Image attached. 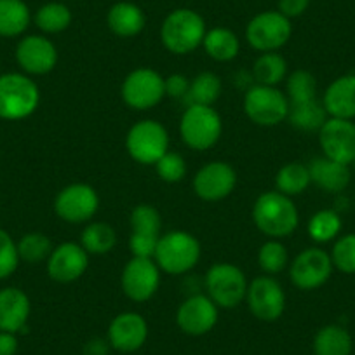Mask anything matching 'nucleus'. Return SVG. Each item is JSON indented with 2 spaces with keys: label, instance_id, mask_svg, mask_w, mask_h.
Segmentation results:
<instances>
[{
  "label": "nucleus",
  "instance_id": "1",
  "mask_svg": "<svg viewBox=\"0 0 355 355\" xmlns=\"http://www.w3.org/2000/svg\"><path fill=\"white\" fill-rule=\"evenodd\" d=\"M252 221L265 237L281 241L295 234L300 225V213L291 197L272 190L254 200Z\"/></svg>",
  "mask_w": 355,
  "mask_h": 355
},
{
  "label": "nucleus",
  "instance_id": "2",
  "mask_svg": "<svg viewBox=\"0 0 355 355\" xmlns=\"http://www.w3.org/2000/svg\"><path fill=\"white\" fill-rule=\"evenodd\" d=\"M206 21L197 11L180 8L171 11L160 25V42L174 56H187L202 46Z\"/></svg>",
  "mask_w": 355,
  "mask_h": 355
},
{
  "label": "nucleus",
  "instance_id": "3",
  "mask_svg": "<svg viewBox=\"0 0 355 355\" xmlns=\"http://www.w3.org/2000/svg\"><path fill=\"white\" fill-rule=\"evenodd\" d=\"M202 245L199 239L187 230H171L160 235L153 259L160 272L167 275H185L200 261Z\"/></svg>",
  "mask_w": 355,
  "mask_h": 355
},
{
  "label": "nucleus",
  "instance_id": "4",
  "mask_svg": "<svg viewBox=\"0 0 355 355\" xmlns=\"http://www.w3.org/2000/svg\"><path fill=\"white\" fill-rule=\"evenodd\" d=\"M40 105V89L30 75L9 71L0 75V119L9 122L32 117Z\"/></svg>",
  "mask_w": 355,
  "mask_h": 355
},
{
  "label": "nucleus",
  "instance_id": "5",
  "mask_svg": "<svg viewBox=\"0 0 355 355\" xmlns=\"http://www.w3.org/2000/svg\"><path fill=\"white\" fill-rule=\"evenodd\" d=\"M242 108L252 124L259 128H275L288 121L289 100L279 87L254 84L245 91Z\"/></svg>",
  "mask_w": 355,
  "mask_h": 355
},
{
  "label": "nucleus",
  "instance_id": "6",
  "mask_svg": "<svg viewBox=\"0 0 355 355\" xmlns=\"http://www.w3.org/2000/svg\"><path fill=\"white\" fill-rule=\"evenodd\" d=\"M223 121L213 107L189 105L180 119V136L189 148L206 152L213 148L221 138Z\"/></svg>",
  "mask_w": 355,
  "mask_h": 355
},
{
  "label": "nucleus",
  "instance_id": "7",
  "mask_svg": "<svg viewBox=\"0 0 355 355\" xmlns=\"http://www.w3.org/2000/svg\"><path fill=\"white\" fill-rule=\"evenodd\" d=\"M248 288V277L234 263H214L206 274V295L216 303L218 309H237L245 302Z\"/></svg>",
  "mask_w": 355,
  "mask_h": 355
},
{
  "label": "nucleus",
  "instance_id": "8",
  "mask_svg": "<svg viewBox=\"0 0 355 355\" xmlns=\"http://www.w3.org/2000/svg\"><path fill=\"white\" fill-rule=\"evenodd\" d=\"M125 150L135 162L155 166L169 152V132L159 121L143 119L125 135Z\"/></svg>",
  "mask_w": 355,
  "mask_h": 355
},
{
  "label": "nucleus",
  "instance_id": "9",
  "mask_svg": "<svg viewBox=\"0 0 355 355\" xmlns=\"http://www.w3.org/2000/svg\"><path fill=\"white\" fill-rule=\"evenodd\" d=\"M293 35L291 19L279 11H263L249 19L245 40L258 53H277Z\"/></svg>",
  "mask_w": 355,
  "mask_h": 355
},
{
  "label": "nucleus",
  "instance_id": "10",
  "mask_svg": "<svg viewBox=\"0 0 355 355\" xmlns=\"http://www.w3.org/2000/svg\"><path fill=\"white\" fill-rule=\"evenodd\" d=\"M121 98L131 110H152L166 98L164 77L153 68H136L122 80Z\"/></svg>",
  "mask_w": 355,
  "mask_h": 355
},
{
  "label": "nucleus",
  "instance_id": "11",
  "mask_svg": "<svg viewBox=\"0 0 355 355\" xmlns=\"http://www.w3.org/2000/svg\"><path fill=\"white\" fill-rule=\"evenodd\" d=\"M54 213L70 225H87L100 211V196L87 183H70L58 192Z\"/></svg>",
  "mask_w": 355,
  "mask_h": 355
},
{
  "label": "nucleus",
  "instance_id": "12",
  "mask_svg": "<svg viewBox=\"0 0 355 355\" xmlns=\"http://www.w3.org/2000/svg\"><path fill=\"white\" fill-rule=\"evenodd\" d=\"M160 268L153 258L131 256L121 272V288L125 298L135 303H146L160 288Z\"/></svg>",
  "mask_w": 355,
  "mask_h": 355
},
{
  "label": "nucleus",
  "instance_id": "13",
  "mask_svg": "<svg viewBox=\"0 0 355 355\" xmlns=\"http://www.w3.org/2000/svg\"><path fill=\"white\" fill-rule=\"evenodd\" d=\"M331 254L320 248L303 249L289 265V279L300 291H315L333 275Z\"/></svg>",
  "mask_w": 355,
  "mask_h": 355
},
{
  "label": "nucleus",
  "instance_id": "14",
  "mask_svg": "<svg viewBox=\"0 0 355 355\" xmlns=\"http://www.w3.org/2000/svg\"><path fill=\"white\" fill-rule=\"evenodd\" d=\"M249 312L261 322H275L286 310V291L272 275H259L249 282L245 295Z\"/></svg>",
  "mask_w": 355,
  "mask_h": 355
},
{
  "label": "nucleus",
  "instance_id": "15",
  "mask_svg": "<svg viewBox=\"0 0 355 355\" xmlns=\"http://www.w3.org/2000/svg\"><path fill=\"white\" fill-rule=\"evenodd\" d=\"M131 235H129V251L136 258H153L157 242L162 235V216L159 209L150 204H138L132 207Z\"/></svg>",
  "mask_w": 355,
  "mask_h": 355
},
{
  "label": "nucleus",
  "instance_id": "16",
  "mask_svg": "<svg viewBox=\"0 0 355 355\" xmlns=\"http://www.w3.org/2000/svg\"><path fill=\"white\" fill-rule=\"evenodd\" d=\"M192 187L204 202H220L237 187V171L225 160H211L193 174Z\"/></svg>",
  "mask_w": 355,
  "mask_h": 355
},
{
  "label": "nucleus",
  "instance_id": "17",
  "mask_svg": "<svg viewBox=\"0 0 355 355\" xmlns=\"http://www.w3.org/2000/svg\"><path fill=\"white\" fill-rule=\"evenodd\" d=\"M15 58L23 73L30 77L47 75L56 68L58 49L46 35H23L16 46Z\"/></svg>",
  "mask_w": 355,
  "mask_h": 355
},
{
  "label": "nucleus",
  "instance_id": "18",
  "mask_svg": "<svg viewBox=\"0 0 355 355\" xmlns=\"http://www.w3.org/2000/svg\"><path fill=\"white\" fill-rule=\"evenodd\" d=\"M220 320V309L207 295L183 300L176 310V326L187 336L199 338L211 333Z\"/></svg>",
  "mask_w": 355,
  "mask_h": 355
},
{
  "label": "nucleus",
  "instance_id": "19",
  "mask_svg": "<svg viewBox=\"0 0 355 355\" xmlns=\"http://www.w3.org/2000/svg\"><path fill=\"white\" fill-rule=\"evenodd\" d=\"M89 268V252L80 242H61L54 245L46 261V270L51 281L58 284H71L78 281Z\"/></svg>",
  "mask_w": 355,
  "mask_h": 355
},
{
  "label": "nucleus",
  "instance_id": "20",
  "mask_svg": "<svg viewBox=\"0 0 355 355\" xmlns=\"http://www.w3.org/2000/svg\"><path fill=\"white\" fill-rule=\"evenodd\" d=\"M148 334V322L141 313L121 312L108 324L107 340L112 350L121 354H135L145 347Z\"/></svg>",
  "mask_w": 355,
  "mask_h": 355
},
{
  "label": "nucleus",
  "instance_id": "21",
  "mask_svg": "<svg viewBox=\"0 0 355 355\" xmlns=\"http://www.w3.org/2000/svg\"><path fill=\"white\" fill-rule=\"evenodd\" d=\"M319 145L322 155L350 166L355 159V122L329 117L320 128Z\"/></svg>",
  "mask_w": 355,
  "mask_h": 355
},
{
  "label": "nucleus",
  "instance_id": "22",
  "mask_svg": "<svg viewBox=\"0 0 355 355\" xmlns=\"http://www.w3.org/2000/svg\"><path fill=\"white\" fill-rule=\"evenodd\" d=\"M32 302L23 289L8 286L0 289V331L19 334L28 326Z\"/></svg>",
  "mask_w": 355,
  "mask_h": 355
},
{
  "label": "nucleus",
  "instance_id": "23",
  "mask_svg": "<svg viewBox=\"0 0 355 355\" xmlns=\"http://www.w3.org/2000/svg\"><path fill=\"white\" fill-rule=\"evenodd\" d=\"M322 105L327 115L333 119H355V73L334 78L324 91Z\"/></svg>",
  "mask_w": 355,
  "mask_h": 355
},
{
  "label": "nucleus",
  "instance_id": "24",
  "mask_svg": "<svg viewBox=\"0 0 355 355\" xmlns=\"http://www.w3.org/2000/svg\"><path fill=\"white\" fill-rule=\"evenodd\" d=\"M310 180L326 193H341L350 185V166L331 160L327 157H317L310 162Z\"/></svg>",
  "mask_w": 355,
  "mask_h": 355
},
{
  "label": "nucleus",
  "instance_id": "25",
  "mask_svg": "<svg viewBox=\"0 0 355 355\" xmlns=\"http://www.w3.org/2000/svg\"><path fill=\"white\" fill-rule=\"evenodd\" d=\"M146 16L139 6L132 2H117L107 12V26L121 39H132L145 30Z\"/></svg>",
  "mask_w": 355,
  "mask_h": 355
},
{
  "label": "nucleus",
  "instance_id": "26",
  "mask_svg": "<svg viewBox=\"0 0 355 355\" xmlns=\"http://www.w3.org/2000/svg\"><path fill=\"white\" fill-rule=\"evenodd\" d=\"M32 11L25 0H0V37H23L32 25Z\"/></svg>",
  "mask_w": 355,
  "mask_h": 355
},
{
  "label": "nucleus",
  "instance_id": "27",
  "mask_svg": "<svg viewBox=\"0 0 355 355\" xmlns=\"http://www.w3.org/2000/svg\"><path fill=\"white\" fill-rule=\"evenodd\" d=\"M202 47L211 60L218 63H228V61H234L241 53V40L234 30L227 26H214L206 32Z\"/></svg>",
  "mask_w": 355,
  "mask_h": 355
},
{
  "label": "nucleus",
  "instance_id": "28",
  "mask_svg": "<svg viewBox=\"0 0 355 355\" xmlns=\"http://www.w3.org/2000/svg\"><path fill=\"white\" fill-rule=\"evenodd\" d=\"M313 355H352V334L340 324H327L315 333L312 341Z\"/></svg>",
  "mask_w": 355,
  "mask_h": 355
},
{
  "label": "nucleus",
  "instance_id": "29",
  "mask_svg": "<svg viewBox=\"0 0 355 355\" xmlns=\"http://www.w3.org/2000/svg\"><path fill=\"white\" fill-rule=\"evenodd\" d=\"M71 19H73V16H71L70 8L67 4L46 2L37 9L32 21L42 32V35H58V33H63L64 30L70 28Z\"/></svg>",
  "mask_w": 355,
  "mask_h": 355
},
{
  "label": "nucleus",
  "instance_id": "30",
  "mask_svg": "<svg viewBox=\"0 0 355 355\" xmlns=\"http://www.w3.org/2000/svg\"><path fill=\"white\" fill-rule=\"evenodd\" d=\"M80 245L89 256H103L117 245V232L105 221H89L80 234Z\"/></svg>",
  "mask_w": 355,
  "mask_h": 355
},
{
  "label": "nucleus",
  "instance_id": "31",
  "mask_svg": "<svg viewBox=\"0 0 355 355\" xmlns=\"http://www.w3.org/2000/svg\"><path fill=\"white\" fill-rule=\"evenodd\" d=\"M327 119H329V115H327L326 108H324L320 100L289 105L288 121L298 131L319 132L320 128L326 124Z\"/></svg>",
  "mask_w": 355,
  "mask_h": 355
},
{
  "label": "nucleus",
  "instance_id": "32",
  "mask_svg": "<svg viewBox=\"0 0 355 355\" xmlns=\"http://www.w3.org/2000/svg\"><path fill=\"white\" fill-rule=\"evenodd\" d=\"M252 77L256 84L277 87L288 77V61L279 53H259L252 64Z\"/></svg>",
  "mask_w": 355,
  "mask_h": 355
},
{
  "label": "nucleus",
  "instance_id": "33",
  "mask_svg": "<svg viewBox=\"0 0 355 355\" xmlns=\"http://www.w3.org/2000/svg\"><path fill=\"white\" fill-rule=\"evenodd\" d=\"M310 183H312V180H310L309 166L302 162L284 164L275 174V189H277V192L284 193L291 199L296 196H302L309 189Z\"/></svg>",
  "mask_w": 355,
  "mask_h": 355
},
{
  "label": "nucleus",
  "instance_id": "34",
  "mask_svg": "<svg viewBox=\"0 0 355 355\" xmlns=\"http://www.w3.org/2000/svg\"><path fill=\"white\" fill-rule=\"evenodd\" d=\"M341 216L334 209H320L309 220L306 232L315 244H327L336 241L341 234Z\"/></svg>",
  "mask_w": 355,
  "mask_h": 355
},
{
  "label": "nucleus",
  "instance_id": "35",
  "mask_svg": "<svg viewBox=\"0 0 355 355\" xmlns=\"http://www.w3.org/2000/svg\"><path fill=\"white\" fill-rule=\"evenodd\" d=\"M221 78L214 71H200L190 80V105H206L213 107L221 96Z\"/></svg>",
  "mask_w": 355,
  "mask_h": 355
},
{
  "label": "nucleus",
  "instance_id": "36",
  "mask_svg": "<svg viewBox=\"0 0 355 355\" xmlns=\"http://www.w3.org/2000/svg\"><path fill=\"white\" fill-rule=\"evenodd\" d=\"M286 96L289 105L305 103V101L317 100V78L309 70H295L286 77Z\"/></svg>",
  "mask_w": 355,
  "mask_h": 355
},
{
  "label": "nucleus",
  "instance_id": "37",
  "mask_svg": "<svg viewBox=\"0 0 355 355\" xmlns=\"http://www.w3.org/2000/svg\"><path fill=\"white\" fill-rule=\"evenodd\" d=\"M53 249V241L42 232H28L18 241L19 259L28 263V265L46 263Z\"/></svg>",
  "mask_w": 355,
  "mask_h": 355
},
{
  "label": "nucleus",
  "instance_id": "38",
  "mask_svg": "<svg viewBox=\"0 0 355 355\" xmlns=\"http://www.w3.org/2000/svg\"><path fill=\"white\" fill-rule=\"evenodd\" d=\"M258 266L266 275H277L284 272L289 266V252L288 248L277 239H268L265 244L258 249Z\"/></svg>",
  "mask_w": 355,
  "mask_h": 355
},
{
  "label": "nucleus",
  "instance_id": "39",
  "mask_svg": "<svg viewBox=\"0 0 355 355\" xmlns=\"http://www.w3.org/2000/svg\"><path fill=\"white\" fill-rule=\"evenodd\" d=\"M331 261L338 272L345 275L355 274V234H345L334 241Z\"/></svg>",
  "mask_w": 355,
  "mask_h": 355
},
{
  "label": "nucleus",
  "instance_id": "40",
  "mask_svg": "<svg viewBox=\"0 0 355 355\" xmlns=\"http://www.w3.org/2000/svg\"><path fill=\"white\" fill-rule=\"evenodd\" d=\"M19 259L18 242L8 230L0 228V281H8L18 270Z\"/></svg>",
  "mask_w": 355,
  "mask_h": 355
},
{
  "label": "nucleus",
  "instance_id": "41",
  "mask_svg": "<svg viewBox=\"0 0 355 355\" xmlns=\"http://www.w3.org/2000/svg\"><path fill=\"white\" fill-rule=\"evenodd\" d=\"M153 167H155L157 176L164 183H171V185L183 182L187 178V173H189L187 160L183 159V155L176 152H167Z\"/></svg>",
  "mask_w": 355,
  "mask_h": 355
},
{
  "label": "nucleus",
  "instance_id": "42",
  "mask_svg": "<svg viewBox=\"0 0 355 355\" xmlns=\"http://www.w3.org/2000/svg\"><path fill=\"white\" fill-rule=\"evenodd\" d=\"M164 87H166V98L183 100L189 98L190 78L183 73H171L164 78Z\"/></svg>",
  "mask_w": 355,
  "mask_h": 355
},
{
  "label": "nucleus",
  "instance_id": "43",
  "mask_svg": "<svg viewBox=\"0 0 355 355\" xmlns=\"http://www.w3.org/2000/svg\"><path fill=\"white\" fill-rule=\"evenodd\" d=\"M309 8H310V0H279L277 11L281 12V15H284L286 18L293 19L305 15Z\"/></svg>",
  "mask_w": 355,
  "mask_h": 355
},
{
  "label": "nucleus",
  "instance_id": "44",
  "mask_svg": "<svg viewBox=\"0 0 355 355\" xmlns=\"http://www.w3.org/2000/svg\"><path fill=\"white\" fill-rule=\"evenodd\" d=\"M112 347L108 343L107 338H91L87 343L84 345L82 355H108Z\"/></svg>",
  "mask_w": 355,
  "mask_h": 355
},
{
  "label": "nucleus",
  "instance_id": "45",
  "mask_svg": "<svg viewBox=\"0 0 355 355\" xmlns=\"http://www.w3.org/2000/svg\"><path fill=\"white\" fill-rule=\"evenodd\" d=\"M18 334L0 331V355H16L18 354Z\"/></svg>",
  "mask_w": 355,
  "mask_h": 355
},
{
  "label": "nucleus",
  "instance_id": "46",
  "mask_svg": "<svg viewBox=\"0 0 355 355\" xmlns=\"http://www.w3.org/2000/svg\"><path fill=\"white\" fill-rule=\"evenodd\" d=\"M352 166H354V171H355V159H354V162H352Z\"/></svg>",
  "mask_w": 355,
  "mask_h": 355
},
{
  "label": "nucleus",
  "instance_id": "47",
  "mask_svg": "<svg viewBox=\"0 0 355 355\" xmlns=\"http://www.w3.org/2000/svg\"><path fill=\"white\" fill-rule=\"evenodd\" d=\"M70 2H75V0H70Z\"/></svg>",
  "mask_w": 355,
  "mask_h": 355
},
{
  "label": "nucleus",
  "instance_id": "48",
  "mask_svg": "<svg viewBox=\"0 0 355 355\" xmlns=\"http://www.w3.org/2000/svg\"><path fill=\"white\" fill-rule=\"evenodd\" d=\"M0 75H2V73H0Z\"/></svg>",
  "mask_w": 355,
  "mask_h": 355
}]
</instances>
